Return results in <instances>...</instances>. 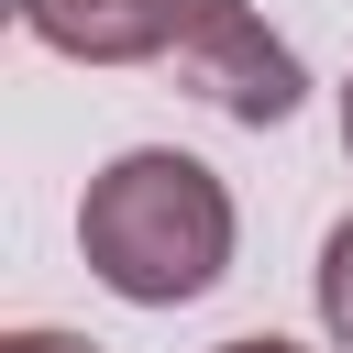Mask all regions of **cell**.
Masks as SVG:
<instances>
[{"label": "cell", "mask_w": 353, "mask_h": 353, "mask_svg": "<svg viewBox=\"0 0 353 353\" xmlns=\"http://www.w3.org/2000/svg\"><path fill=\"white\" fill-rule=\"evenodd\" d=\"M55 55H88V66H143V55H176L188 33V0H11Z\"/></svg>", "instance_id": "3"}, {"label": "cell", "mask_w": 353, "mask_h": 353, "mask_svg": "<svg viewBox=\"0 0 353 353\" xmlns=\"http://www.w3.org/2000/svg\"><path fill=\"white\" fill-rule=\"evenodd\" d=\"M342 154H353V88H342Z\"/></svg>", "instance_id": "7"}, {"label": "cell", "mask_w": 353, "mask_h": 353, "mask_svg": "<svg viewBox=\"0 0 353 353\" xmlns=\"http://www.w3.org/2000/svg\"><path fill=\"white\" fill-rule=\"evenodd\" d=\"M320 320H331V342L353 353V221L320 243Z\"/></svg>", "instance_id": "4"}, {"label": "cell", "mask_w": 353, "mask_h": 353, "mask_svg": "<svg viewBox=\"0 0 353 353\" xmlns=\"http://www.w3.org/2000/svg\"><path fill=\"white\" fill-rule=\"evenodd\" d=\"M77 254H88V276H99L110 298H132V309H188V298H210L221 265H232V188H221L199 154L143 143V154H121V165L88 176Z\"/></svg>", "instance_id": "1"}, {"label": "cell", "mask_w": 353, "mask_h": 353, "mask_svg": "<svg viewBox=\"0 0 353 353\" xmlns=\"http://www.w3.org/2000/svg\"><path fill=\"white\" fill-rule=\"evenodd\" d=\"M0 353H99V342H77V331H11Z\"/></svg>", "instance_id": "5"}, {"label": "cell", "mask_w": 353, "mask_h": 353, "mask_svg": "<svg viewBox=\"0 0 353 353\" xmlns=\"http://www.w3.org/2000/svg\"><path fill=\"white\" fill-rule=\"evenodd\" d=\"M221 353H298V342H276V331H254V342H221Z\"/></svg>", "instance_id": "6"}, {"label": "cell", "mask_w": 353, "mask_h": 353, "mask_svg": "<svg viewBox=\"0 0 353 353\" xmlns=\"http://www.w3.org/2000/svg\"><path fill=\"white\" fill-rule=\"evenodd\" d=\"M176 77H188L210 110L254 121V132H265V121H287V110H298V88H309V77H298V55H287V44H276V33H265L243 0H188Z\"/></svg>", "instance_id": "2"}]
</instances>
